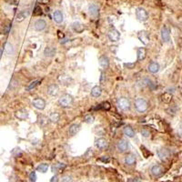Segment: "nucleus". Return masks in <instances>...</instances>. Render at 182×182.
<instances>
[{
    "label": "nucleus",
    "instance_id": "1",
    "mask_svg": "<svg viewBox=\"0 0 182 182\" xmlns=\"http://www.w3.org/2000/svg\"><path fill=\"white\" fill-rule=\"evenodd\" d=\"M73 97L69 94H64L61 97L58 98V104L61 106L62 108H68L70 107L73 103Z\"/></svg>",
    "mask_w": 182,
    "mask_h": 182
},
{
    "label": "nucleus",
    "instance_id": "2",
    "mask_svg": "<svg viewBox=\"0 0 182 182\" xmlns=\"http://www.w3.org/2000/svg\"><path fill=\"white\" fill-rule=\"evenodd\" d=\"M134 105H135V108L136 109L140 112V113H143V112H145L148 108V104L147 102V100L145 98H138L135 100V103H134Z\"/></svg>",
    "mask_w": 182,
    "mask_h": 182
},
{
    "label": "nucleus",
    "instance_id": "3",
    "mask_svg": "<svg viewBox=\"0 0 182 182\" xmlns=\"http://www.w3.org/2000/svg\"><path fill=\"white\" fill-rule=\"evenodd\" d=\"M117 106L120 110L127 111L130 109V101L127 98H119L117 100Z\"/></svg>",
    "mask_w": 182,
    "mask_h": 182
},
{
    "label": "nucleus",
    "instance_id": "4",
    "mask_svg": "<svg viewBox=\"0 0 182 182\" xmlns=\"http://www.w3.org/2000/svg\"><path fill=\"white\" fill-rule=\"evenodd\" d=\"M136 17L140 21L144 22V21L148 20V14L146 11V9H144L143 7H138V8L136 9Z\"/></svg>",
    "mask_w": 182,
    "mask_h": 182
},
{
    "label": "nucleus",
    "instance_id": "5",
    "mask_svg": "<svg viewBox=\"0 0 182 182\" xmlns=\"http://www.w3.org/2000/svg\"><path fill=\"white\" fill-rule=\"evenodd\" d=\"M95 146L97 147L98 149H101V150H104V149H106L107 148H108L109 143H108V140H107L106 138H98V140H96V142H95Z\"/></svg>",
    "mask_w": 182,
    "mask_h": 182
},
{
    "label": "nucleus",
    "instance_id": "6",
    "mask_svg": "<svg viewBox=\"0 0 182 182\" xmlns=\"http://www.w3.org/2000/svg\"><path fill=\"white\" fill-rule=\"evenodd\" d=\"M117 150H119L120 153H124L128 148V142L126 140H123L122 138V140H120L119 142H117Z\"/></svg>",
    "mask_w": 182,
    "mask_h": 182
},
{
    "label": "nucleus",
    "instance_id": "7",
    "mask_svg": "<svg viewBox=\"0 0 182 182\" xmlns=\"http://www.w3.org/2000/svg\"><path fill=\"white\" fill-rule=\"evenodd\" d=\"M161 38L164 42L168 43L170 40V30L167 26H165L161 29Z\"/></svg>",
    "mask_w": 182,
    "mask_h": 182
},
{
    "label": "nucleus",
    "instance_id": "8",
    "mask_svg": "<svg viewBox=\"0 0 182 182\" xmlns=\"http://www.w3.org/2000/svg\"><path fill=\"white\" fill-rule=\"evenodd\" d=\"M15 116L19 120H26L28 117V110L21 109H18L16 111Z\"/></svg>",
    "mask_w": 182,
    "mask_h": 182
},
{
    "label": "nucleus",
    "instance_id": "9",
    "mask_svg": "<svg viewBox=\"0 0 182 182\" xmlns=\"http://www.w3.org/2000/svg\"><path fill=\"white\" fill-rule=\"evenodd\" d=\"M33 106L36 109H39V110H43L46 108V101L43 99V98H36L33 100Z\"/></svg>",
    "mask_w": 182,
    "mask_h": 182
},
{
    "label": "nucleus",
    "instance_id": "10",
    "mask_svg": "<svg viewBox=\"0 0 182 182\" xmlns=\"http://www.w3.org/2000/svg\"><path fill=\"white\" fill-rule=\"evenodd\" d=\"M151 173H152V175L154 177L158 178V177H160V176L163 175L164 169L161 167V166H159V165H155L151 168Z\"/></svg>",
    "mask_w": 182,
    "mask_h": 182
},
{
    "label": "nucleus",
    "instance_id": "11",
    "mask_svg": "<svg viewBox=\"0 0 182 182\" xmlns=\"http://www.w3.org/2000/svg\"><path fill=\"white\" fill-rule=\"evenodd\" d=\"M109 38L112 42H117L120 38V33L117 29H111L109 32Z\"/></svg>",
    "mask_w": 182,
    "mask_h": 182
},
{
    "label": "nucleus",
    "instance_id": "12",
    "mask_svg": "<svg viewBox=\"0 0 182 182\" xmlns=\"http://www.w3.org/2000/svg\"><path fill=\"white\" fill-rule=\"evenodd\" d=\"M47 26V23L44 19H37L34 24V28L36 31H43Z\"/></svg>",
    "mask_w": 182,
    "mask_h": 182
},
{
    "label": "nucleus",
    "instance_id": "13",
    "mask_svg": "<svg viewBox=\"0 0 182 182\" xmlns=\"http://www.w3.org/2000/svg\"><path fill=\"white\" fill-rule=\"evenodd\" d=\"M88 13L91 17L97 18L99 13V8L96 4H91L88 6Z\"/></svg>",
    "mask_w": 182,
    "mask_h": 182
},
{
    "label": "nucleus",
    "instance_id": "14",
    "mask_svg": "<svg viewBox=\"0 0 182 182\" xmlns=\"http://www.w3.org/2000/svg\"><path fill=\"white\" fill-rule=\"evenodd\" d=\"M158 156L161 160H167L170 156V152L167 148H160L158 151Z\"/></svg>",
    "mask_w": 182,
    "mask_h": 182
},
{
    "label": "nucleus",
    "instance_id": "15",
    "mask_svg": "<svg viewBox=\"0 0 182 182\" xmlns=\"http://www.w3.org/2000/svg\"><path fill=\"white\" fill-rule=\"evenodd\" d=\"M79 129H80V125L77 124V123H74L68 128V135L70 137H74L77 133H78Z\"/></svg>",
    "mask_w": 182,
    "mask_h": 182
},
{
    "label": "nucleus",
    "instance_id": "16",
    "mask_svg": "<svg viewBox=\"0 0 182 182\" xmlns=\"http://www.w3.org/2000/svg\"><path fill=\"white\" fill-rule=\"evenodd\" d=\"M159 68H160L159 64H158V62L153 61V62H151V63L148 65V70L149 72H150V73H152V74H156V73H158V72L159 71Z\"/></svg>",
    "mask_w": 182,
    "mask_h": 182
},
{
    "label": "nucleus",
    "instance_id": "17",
    "mask_svg": "<svg viewBox=\"0 0 182 182\" xmlns=\"http://www.w3.org/2000/svg\"><path fill=\"white\" fill-rule=\"evenodd\" d=\"M53 19H54V21L57 24H60L63 22L64 17H63V14L60 10H56V11L53 13Z\"/></svg>",
    "mask_w": 182,
    "mask_h": 182
},
{
    "label": "nucleus",
    "instance_id": "18",
    "mask_svg": "<svg viewBox=\"0 0 182 182\" xmlns=\"http://www.w3.org/2000/svg\"><path fill=\"white\" fill-rule=\"evenodd\" d=\"M137 162V158L135 157V155L133 154H128L125 157V164L127 166H133L135 165Z\"/></svg>",
    "mask_w": 182,
    "mask_h": 182
},
{
    "label": "nucleus",
    "instance_id": "19",
    "mask_svg": "<svg viewBox=\"0 0 182 182\" xmlns=\"http://www.w3.org/2000/svg\"><path fill=\"white\" fill-rule=\"evenodd\" d=\"M138 39H140L144 45H147L148 44V42H149V36L148 34L147 33V32H140V33L138 34Z\"/></svg>",
    "mask_w": 182,
    "mask_h": 182
},
{
    "label": "nucleus",
    "instance_id": "20",
    "mask_svg": "<svg viewBox=\"0 0 182 182\" xmlns=\"http://www.w3.org/2000/svg\"><path fill=\"white\" fill-rule=\"evenodd\" d=\"M98 63H99L100 67L102 68H104V69L108 68L109 66V58L107 57L106 56H101L98 58Z\"/></svg>",
    "mask_w": 182,
    "mask_h": 182
},
{
    "label": "nucleus",
    "instance_id": "21",
    "mask_svg": "<svg viewBox=\"0 0 182 182\" xmlns=\"http://www.w3.org/2000/svg\"><path fill=\"white\" fill-rule=\"evenodd\" d=\"M111 108V106L109 104V102L108 101H105V102H102L99 105H97L95 108H92V110H98V109H102V110H109Z\"/></svg>",
    "mask_w": 182,
    "mask_h": 182
},
{
    "label": "nucleus",
    "instance_id": "22",
    "mask_svg": "<svg viewBox=\"0 0 182 182\" xmlns=\"http://www.w3.org/2000/svg\"><path fill=\"white\" fill-rule=\"evenodd\" d=\"M123 133H124V135L127 136V138H134L135 137V131H134L133 128L130 126H126L124 127V129H123Z\"/></svg>",
    "mask_w": 182,
    "mask_h": 182
},
{
    "label": "nucleus",
    "instance_id": "23",
    "mask_svg": "<svg viewBox=\"0 0 182 182\" xmlns=\"http://www.w3.org/2000/svg\"><path fill=\"white\" fill-rule=\"evenodd\" d=\"M29 16V10H22L17 15V21L18 22H22V21Z\"/></svg>",
    "mask_w": 182,
    "mask_h": 182
},
{
    "label": "nucleus",
    "instance_id": "24",
    "mask_svg": "<svg viewBox=\"0 0 182 182\" xmlns=\"http://www.w3.org/2000/svg\"><path fill=\"white\" fill-rule=\"evenodd\" d=\"M137 55H138V61H142L145 59L146 55H147V51L144 47H140L137 50Z\"/></svg>",
    "mask_w": 182,
    "mask_h": 182
},
{
    "label": "nucleus",
    "instance_id": "25",
    "mask_svg": "<svg viewBox=\"0 0 182 182\" xmlns=\"http://www.w3.org/2000/svg\"><path fill=\"white\" fill-rule=\"evenodd\" d=\"M55 54H56V49L53 47L47 46L44 50V55L47 57H52Z\"/></svg>",
    "mask_w": 182,
    "mask_h": 182
},
{
    "label": "nucleus",
    "instance_id": "26",
    "mask_svg": "<svg viewBox=\"0 0 182 182\" xmlns=\"http://www.w3.org/2000/svg\"><path fill=\"white\" fill-rule=\"evenodd\" d=\"M58 90L59 89H58L57 86L55 84H52L47 88V93H49V95H50V96H57L58 93Z\"/></svg>",
    "mask_w": 182,
    "mask_h": 182
},
{
    "label": "nucleus",
    "instance_id": "27",
    "mask_svg": "<svg viewBox=\"0 0 182 182\" xmlns=\"http://www.w3.org/2000/svg\"><path fill=\"white\" fill-rule=\"evenodd\" d=\"M101 93H102V89L99 87V86H96L92 89H91V96L93 98H98L100 97Z\"/></svg>",
    "mask_w": 182,
    "mask_h": 182
},
{
    "label": "nucleus",
    "instance_id": "28",
    "mask_svg": "<svg viewBox=\"0 0 182 182\" xmlns=\"http://www.w3.org/2000/svg\"><path fill=\"white\" fill-rule=\"evenodd\" d=\"M72 29L77 33H81L84 30V26L79 22H74L72 24Z\"/></svg>",
    "mask_w": 182,
    "mask_h": 182
},
{
    "label": "nucleus",
    "instance_id": "29",
    "mask_svg": "<svg viewBox=\"0 0 182 182\" xmlns=\"http://www.w3.org/2000/svg\"><path fill=\"white\" fill-rule=\"evenodd\" d=\"M5 53L9 56L14 54V47L11 43H9V42L6 43V45H5Z\"/></svg>",
    "mask_w": 182,
    "mask_h": 182
},
{
    "label": "nucleus",
    "instance_id": "30",
    "mask_svg": "<svg viewBox=\"0 0 182 182\" xmlns=\"http://www.w3.org/2000/svg\"><path fill=\"white\" fill-rule=\"evenodd\" d=\"M49 164H47V163H42L40 164L39 166H37V168H36V171H38V172L40 173H46L47 169H49Z\"/></svg>",
    "mask_w": 182,
    "mask_h": 182
},
{
    "label": "nucleus",
    "instance_id": "31",
    "mask_svg": "<svg viewBox=\"0 0 182 182\" xmlns=\"http://www.w3.org/2000/svg\"><path fill=\"white\" fill-rule=\"evenodd\" d=\"M60 119V115L57 113V112H53V113L50 114L49 116V120L52 123H57Z\"/></svg>",
    "mask_w": 182,
    "mask_h": 182
},
{
    "label": "nucleus",
    "instance_id": "32",
    "mask_svg": "<svg viewBox=\"0 0 182 182\" xmlns=\"http://www.w3.org/2000/svg\"><path fill=\"white\" fill-rule=\"evenodd\" d=\"M41 83V80H35V81H33V82H31L28 87L26 88V90H28V91H29V90H32V89H34L35 88H36L37 86H38L39 84Z\"/></svg>",
    "mask_w": 182,
    "mask_h": 182
},
{
    "label": "nucleus",
    "instance_id": "33",
    "mask_svg": "<svg viewBox=\"0 0 182 182\" xmlns=\"http://www.w3.org/2000/svg\"><path fill=\"white\" fill-rule=\"evenodd\" d=\"M66 168V165L63 164V163H57L56 164L54 167H53V171L54 172H60V171H62L64 169Z\"/></svg>",
    "mask_w": 182,
    "mask_h": 182
},
{
    "label": "nucleus",
    "instance_id": "34",
    "mask_svg": "<svg viewBox=\"0 0 182 182\" xmlns=\"http://www.w3.org/2000/svg\"><path fill=\"white\" fill-rule=\"evenodd\" d=\"M171 98H172V96L169 93H164L161 95V100L164 103H169L171 101Z\"/></svg>",
    "mask_w": 182,
    "mask_h": 182
},
{
    "label": "nucleus",
    "instance_id": "35",
    "mask_svg": "<svg viewBox=\"0 0 182 182\" xmlns=\"http://www.w3.org/2000/svg\"><path fill=\"white\" fill-rule=\"evenodd\" d=\"M84 122L86 123H88V124H91V123H93L94 120H95V117L93 115H91V114H88V115H86L84 117V119H83Z\"/></svg>",
    "mask_w": 182,
    "mask_h": 182
},
{
    "label": "nucleus",
    "instance_id": "36",
    "mask_svg": "<svg viewBox=\"0 0 182 182\" xmlns=\"http://www.w3.org/2000/svg\"><path fill=\"white\" fill-rule=\"evenodd\" d=\"M147 85L148 86V88H150V89H156L157 88V84L155 83L154 81H152V80L150 79H147Z\"/></svg>",
    "mask_w": 182,
    "mask_h": 182
},
{
    "label": "nucleus",
    "instance_id": "37",
    "mask_svg": "<svg viewBox=\"0 0 182 182\" xmlns=\"http://www.w3.org/2000/svg\"><path fill=\"white\" fill-rule=\"evenodd\" d=\"M33 15L34 16H41L42 15V9L39 6H36V7L34 8V11H33Z\"/></svg>",
    "mask_w": 182,
    "mask_h": 182
},
{
    "label": "nucleus",
    "instance_id": "38",
    "mask_svg": "<svg viewBox=\"0 0 182 182\" xmlns=\"http://www.w3.org/2000/svg\"><path fill=\"white\" fill-rule=\"evenodd\" d=\"M140 150H141V152L143 153L144 157H145V158H148L149 155H150V152H149L144 146H141V147H140Z\"/></svg>",
    "mask_w": 182,
    "mask_h": 182
},
{
    "label": "nucleus",
    "instance_id": "39",
    "mask_svg": "<svg viewBox=\"0 0 182 182\" xmlns=\"http://www.w3.org/2000/svg\"><path fill=\"white\" fill-rule=\"evenodd\" d=\"M140 134L144 138H149V136H150V132H149V130H148L147 128H143L140 131Z\"/></svg>",
    "mask_w": 182,
    "mask_h": 182
},
{
    "label": "nucleus",
    "instance_id": "40",
    "mask_svg": "<svg viewBox=\"0 0 182 182\" xmlns=\"http://www.w3.org/2000/svg\"><path fill=\"white\" fill-rule=\"evenodd\" d=\"M29 179L31 182H36V174L35 171H33V172H31L30 175H29Z\"/></svg>",
    "mask_w": 182,
    "mask_h": 182
},
{
    "label": "nucleus",
    "instance_id": "41",
    "mask_svg": "<svg viewBox=\"0 0 182 182\" xmlns=\"http://www.w3.org/2000/svg\"><path fill=\"white\" fill-rule=\"evenodd\" d=\"M62 182H73V179L71 176L67 175L62 179Z\"/></svg>",
    "mask_w": 182,
    "mask_h": 182
},
{
    "label": "nucleus",
    "instance_id": "42",
    "mask_svg": "<svg viewBox=\"0 0 182 182\" xmlns=\"http://www.w3.org/2000/svg\"><path fill=\"white\" fill-rule=\"evenodd\" d=\"M18 86V82L16 81V80H12L11 83H10V86H9V88H11V89H14L16 87Z\"/></svg>",
    "mask_w": 182,
    "mask_h": 182
},
{
    "label": "nucleus",
    "instance_id": "43",
    "mask_svg": "<svg viewBox=\"0 0 182 182\" xmlns=\"http://www.w3.org/2000/svg\"><path fill=\"white\" fill-rule=\"evenodd\" d=\"M99 160H100V161L104 162V163H109L110 161V158L109 157H102V158H99Z\"/></svg>",
    "mask_w": 182,
    "mask_h": 182
},
{
    "label": "nucleus",
    "instance_id": "44",
    "mask_svg": "<svg viewBox=\"0 0 182 182\" xmlns=\"http://www.w3.org/2000/svg\"><path fill=\"white\" fill-rule=\"evenodd\" d=\"M126 67H127V69H132L134 67L136 66V64L135 63H127V64H125L124 65Z\"/></svg>",
    "mask_w": 182,
    "mask_h": 182
},
{
    "label": "nucleus",
    "instance_id": "45",
    "mask_svg": "<svg viewBox=\"0 0 182 182\" xmlns=\"http://www.w3.org/2000/svg\"><path fill=\"white\" fill-rule=\"evenodd\" d=\"M6 1H7L9 5H18V0H6Z\"/></svg>",
    "mask_w": 182,
    "mask_h": 182
},
{
    "label": "nucleus",
    "instance_id": "46",
    "mask_svg": "<svg viewBox=\"0 0 182 182\" xmlns=\"http://www.w3.org/2000/svg\"><path fill=\"white\" fill-rule=\"evenodd\" d=\"M50 182H58V177L57 175L53 176L52 179H50Z\"/></svg>",
    "mask_w": 182,
    "mask_h": 182
},
{
    "label": "nucleus",
    "instance_id": "47",
    "mask_svg": "<svg viewBox=\"0 0 182 182\" xmlns=\"http://www.w3.org/2000/svg\"><path fill=\"white\" fill-rule=\"evenodd\" d=\"M106 78V77H105V74L104 73H101V78H100V82L101 83H103L104 82V79Z\"/></svg>",
    "mask_w": 182,
    "mask_h": 182
},
{
    "label": "nucleus",
    "instance_id": "48",
    "mask_svg": "<svg viewBox=\"0 0 182 182\" xmlns=\"http://www.w3.org/2000/svg\"><path fill=\"white\" fill-rule=\"evenodd\" d=\"M9 28H10V26H6V29H5V33H6V34H8Z\"/></svg>",
    "mask_w": 182,
    "mask_h": 182
},
{
    "label": "nucleus",
    "instance_id": "49",
    "mask_svg": "<svg viewBox=\"0 0 182 182\" xmlns=\"http://www.w3.org/2000/svg\"><path fill=\"white\" fill-rule=\"evenodd\" d=\"M128 182H140V180L138 179H130Z\"/></svg>",
    "mask_w": 182,
    "mask_h": 182
},
{
    "label": "nucleus",
    "instance_id": "50",
    "mask_svg": "<svg viewBox=\"0 0 182 182\" xmlns=\"http://www.w3.org/2000/svg\"><path fill=\"white\" fill-rule=\"evenodd\" d=\"M1 56H2V50L0 49V57H1Z\"/></svg>",
    "mask_w": 182,
    "mask_h": 182
}]
</instances>
